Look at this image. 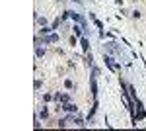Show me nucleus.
<instances>
[{
  "mask_svg": "<svg viewBox=\"0 0 146 131\" xmlns=\"http://www.w3.org/2000/svg\"><path fill=\"white\" fill-rule=\"evenodd\" d=\"M64 86L70 90V88H72V80H64Z\"/></svg>",
  "mask_w": 146,
  "mask_h": 131,
  "instance_id": "9d476101",
  "label": "nucleus"
},
{
  "mask_svg": "<svg viewBox=\"0 0 146 131\" xmlns=\"http://www.w3.org/2000/svg\"><path fill=\"white\" fill-rule=\"evenodd\" d=\"M74 2H78V4H82V0H74Z\"/></svg>",
  "mask_w": 146,
  "mask_h": 131,
  "instance_id": "9b49d317",
  "label": "nucleus"
},
{
  "mask_svg": "<svg viewBox=\"0 0 146 131\" xmlns=\"http://www.w3.org/2000/svg\"><path fill=\"white\" fill-rule=\"evenodd\" d=\"M105 49H107L109 53H115V55H121V49L117 47V43H107V45H105Z\"/></svg>",
  "mask_w": 146,
  "mask_h": 131,
  "instance_id": "f257e3e1",
  "label": "nucleus"
},
{
  "mask_svg": "<svg viewBox=\"0 0 146 131\" xmlns=\"http://www.w3.org/2000/svg\"><path fill=\"white\" fill-rule=\"evenodd\" d=\"M39 115H41L43 119H47V117H49V112H47V110H45V108H43V110L39 112Z\"/></svg>",
  "mask_w": 146,
  "mask_h": 131,
  "instance_id": "423d86ee",
  "label": "nucleus"
},
{
  "mask_svg": "<svg viewBox=\"0 0 146 131\" xmlns=\"http://www.w3.org/2000/svg\"><path fill=\"white\" fill-rule=\"evenodd\" d=\"M82 29H84L82 26H74V33L76 35H82Z\"/></svg>",
  "mask_w": 146,
  "mask_h": 131,
  "instance_id": "0eeeda50",
  "label": "nucleus"
},
{
  "mask_svg": "<svg viewBox=\"0 0 146 131\" xmlns=\"http://www.w3.org/2000/svg\"><path fill=\"white\" fill-rule=\"evenodd\" d=\"M74 125H78V127H84L86 123H84V119H80V117H74Z\"/></svg>",
  "mask_w": 146,
  "mask_h": 131,
  "instance_id": "39448f33",
  "label": "nucleus"
},
{
  "mask_svg": "<svg viewBox=\"0 0 146 131\" xmlns=\"http://www.w3.org/2000/svg\"><path fill=\"white\" fill-rule=\"evenodd\" d=\"M55 41H58V35H55V33H51L47 37H43V43H55Z\"/></svg>",
  "mask_w": 146,
  "mask_h": 131,
  "instance_id": "7ed1b4c3",
  "label": "nucleus"
},
{
  "mask_svg": "<svg viewBox=\"0 0 146 131\" xmlns=\"http://www.w3.org/2000/svg\"><path fill=\"white\" fill-rule=\"evenodd\" d=\"M80 43H82V49H84V51H88V49H90V41H88V37H82V39H80Z\"/></svg>",
  "mask_w": 146,
  "mask_h": 131,
  "instance_id": "20e7f679",
  "label": "nucleus"
},
{
  "mask_svg": "<svg viewBox=\"0 0 146 131\" xmlns=\"http://www.w3.org/2000/svg\"><path fill=\"white\" fill-rule=\"evenodd\" d=\"M43 55H45V49H41V47H39V45H37V57H39V59H41V57H43Z\"/></svg>",
  "mask_w": 146,
  "mask_h": 131,
  "instance_id": "6e6552de",
  "label": "nucleus"
},
{
  "mask_svg": "<svg viewBox=\"0 0 146 131\" xmlns=\"http://www.w3.org/2000/svg\"><path fill=\"white\" fill-rule=\"evenodd\" d=\"M51 31H53V27H45V26H43V29H41V33H51Z\"/></svg>",
  "mask_w": 146,
  "mask_h": 131,
  "instance_id": "1a4fd4ad",
  "label": "nucleus"
},
{
  "mask_svg": "<svg viewBox=\"0 0 146 131\" xmlns=\"http://www.w3.org/2000/svg\"><path fill=\"white\" fill-rule=\"evenodd\" d=\"M62 110H64V112H70V113H76V110H78V108H76V104H70V102H66V104L62 106Z\"/></svg>",
  "mask_w": 146,
  "mask_h": 131,
  "instance_id": "f03ea898",
  "label": "nucleus"
}]
</instances>
